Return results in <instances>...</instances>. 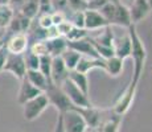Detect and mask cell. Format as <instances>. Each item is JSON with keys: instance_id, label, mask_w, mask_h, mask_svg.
I'll use <instances>...</instances> for the list:
<instances>
[{"instance_id": "obj_1", "label": "cell", "mask_w": 152, "mask_h": 132, "mask_svg": "<svg viewBox=\"0 0 152 132\" xmlns=\"http://www.w3.org/2000/svg\"><path fill=\"white\" fill-rule=\"evenodd\" d=\"M127 29H128V36H130L131 40V58H132V63H134V70L130 83L132 86L138 87V83L143 75L145 61H147V50H145L143 40L140 39V36L136 32L135 25L128 26Z\"/></svg>"}, {"instance_id": "obj_2", "label": "cell", "mask_w": 152, "mask_h": 132, "mask_svg": "<svg viewBox=\"0 0 152 132\" xmlns=\"http://www.w3.org/2000/svg\"><path fill=\"white\" fill-rule=\"evenodd\" d=\"M44 94H45L46 98H48L49 106H53L56 110L58 111V114L66 112V111H69L70 108L73 107L69 98L65 95L62 89H61L60 86H57V85L50 83Z\"/></svg>"}, {"instance_id": "obj_3", "label": "cell", "mask_w": 152, "mask_h": 132, "mask_svg": "<svg viewBox=\"0 0 152 132\" xmlns=\"http://www.w3.org/2000/svg\"><path fill=\"white\" fill-rule=\"evenodd\" d=\"M60 87L62 89V91L65 93V95L69 98L70 103L73 107H91V102L89 99V95H86L82 93L69 78H66L62 83L60 85Z\"/></svg>"}, {"instance_id": "obj_4", "label": "cell", "mask_w": 152, "mask_h": 132, "mask_svg": "<svg viewBox=\"0 0 152 132\" xmlns=\"http://www.w3.org/2000/svg\"><path fill=\"white\" fill-rule=\"evenodd\" d=\"M49 107V102L45 94H40L36 98H33L32 101L27 102L25 104H23V115L24 119L28 122H33L39 118L40 115Z\"/></svg>"}, {"instance_id": "obj_5", "label": "cell", "mask_w": 152, "mask_h": 132, "mask_svg": "<svg viewBox=\"0 0 152 132\" xmlns=\"http://www.w3.org/2000/svg\"><path fill=\"white\" fill-rule=\"evenodd\" d=\"M3 71L11 73L15 78L17 79H24L25 73H27V67L24 62V55L20 54H11L8 53V57L5 60V63L3 66Z\"/></svg>"}, {"instance_id": "obj_6", "label": "cell", "mask_w": 152, "mask_h": 132, "mask_svg": "<svg viewBox=\"0 0 152 132\" xmlns=\"http://www.w3.org/2000/svg\"><path fill=\"white\" fill-rule=\"evenodd\" d=\"M62 115V123L65 132H86L87 125L85 123L83 118L74 110L70 108L69 111L61 114Z\"/></svg>"}, {"instance_id": "obj_7", "label": "cell", "mask_w": 152, "mask_h": 132, "mask_svg": "<svg viewBox=\"0 0 152 132\" xmlns=\"http://www.w3.org/2000/svg\"><path fill=\"white\" fill-rule=\"evenodd\" d=\"M136 86H132L131 83H128V86L124 89V91L119 95V98L116 99L115 104H114V114L119 116H123L128 110H130L131 104L134 102V98H135L136 94Z\"/></svg>"}, {"instance_id": "obj_8", "label": "cell", "mask_w": 152, "mask_h": 132, "mask_svg": "<svg viewBox=\"0 0 152 132\" xmlns=\"http://www.w3.org/2000/svg\"><path fill=\"white\" fill-rule=\"evenodd\" d=\"M152 11L151 5L147 3V0H132L128 5V12H130L131 24L136 25L138 23L143 21Z\"/></svg>"}, {"instance_id": "obj_9", "label": "cell", "mask_w": 152, "mask_h": 132, "mask_svg": "<svg viewBox=\"0 0 152 132\" xmlns=\"http://www.w3.org/2000/svg\"><path fill=\"white\" fill-rule=\"evenodd\" d=\"M8 53L11 54H20L23 55L28 52L29 49V41L25 33H17V34H10L5 44Z\"/></svg>"}, {"instance_id": "obj_10", "label": "cell", "mask_w": 152, "mask_h": 132, "mask_svg": "<svg viewBox=\"0 0 152 132\" xmlns=\"http://www.w3.org/2000/svg\"><path fill=\"white\" fill-rule=\"evenodd\" d=\"M32 24V20L21 15L19 11H13V16L11 20L10 25L7 28V32L10 34H17V33H27L29 26Z\"/></svg>"}, {"instance_id": "obj_11", "label": "cell", "mask_w": 152, "mask_h": 132, "mask_svg": "<svg viewBox=\"0 0 152 132\" xmlns=\"http://www.w3.org/2000/svg\"><path fill=\"white\" fill-rule=\"evenodd\" d=\"M68 48L73 49L74 52L80 53L81 55H86V57H94V58H99L97 50L94 49L90 37L87 36L86 39L78 40V41H68Z\"/></svg>"}, {"instance_id": "obj_12", "label": "cell", "mask_w": 152, "mask_h": 132, "mask_svg": "<svg viewBox=\"0 0 152 132\" xmlns=\"http://www.w3.org/2000/svg\"><path fill=\"white\" fill-rule=\"evenodd\" d=\"M69 70L66 69L64 61L61 57H53L52 58V69H50V79L52 83L60 86L66 78H68Z\"/></svg>"}, {"instance_id": "obj_13", "label": "cell", "mask_w": 152, "mask_h": 132, "mask_svg": "<svg viewBox=\"0 0 152 132\" xmlns=\"http://www.w3.org/2000/svg\"><path fill=\"white\" fill-rule=\"evenodd\" d=\"M40 94H42V93L39 89H36L27 78H24V79H21V83H20L19 94H17V103L20 106H23L27 103V102L32 101L33 98H36Z\"/></svg>"}, {"instance_id": "obj_14", "label": "cell", "mask_w": 152, "mask_h": 132, "mask_svg": "<svg viewBox=\"0 0 152 132\" xmlns=\"http://www.w3.org/2000/svg\"><path fill=\"white\" fill-rule=\"evenodd\" d=\"M72 108H74L83 118L87 128H98L99 125H101V123H102L101 122V112H99L97 108L93 107V106L91 107H72Z\"/></svg>"}, {"instance_id": "obj_15", "label": "cell", "mask_w": 152, "mask_h": 132, "mask_svg": "<svg viewBox=\"0 0 152 132\" xmlns=\"http://www.w3.org/2000/svg\"><path fill=\"white\" fill-rule=\"evenodd\" d=\"M109 26L107 21L102 17V15L98 11L86 9L85 11V29L89 31H97V29H103Z\"/></svg>"}, {"instance_id": "obj_16", "label": "cell", "mask_w": 152, "mask_h": 132, "mask_svg": "<svg viewBox=\"0 0 152 132\" xmlns=\"http://www.w3.org/2000/svg\"><path fill=\"white\" fill-rule=\"evenodd\" d=\"M94 69L104 70V60H102V58H94V57L81 55L75 70H77L78 73H82V74H87L90 70H94Z\"/></svg>"}, {"instance_id": "obj_17", "label": "cell", "mask_w": 152, "mask_h": 132, "mask_svg": "<svg viewBox=\"0 0 152 132\" xmlns=\"http://www.w3.org/2000/svg\"><path fill=\"white\" fill-rule=\"evenodd\" d=\"M114 55L121 60H126V58H130L131 57V40L128 33L126 36L121 37V39H115L114 40Z\"/></svg>"}, {"instance_id": "obj_18", "label": "cell", "mask_w": 152, "mask_h": 132, "mask_svg": "<svg viewBox=\"0 0 152 132\" xmlns=\"http://www.w3.org/2000/svg\"><path fill=\"white\" fill-rule=\"evenodd\" d=\"M25 78H27L36 89H39L41 93H45V90L48 89V86L52 83V82L48 81V78H46L42 73H40L39 70H27Z\"/></svg>"}, {"instance_id": "obj_19", "label": "cell", "mask_w": 152, "mask_h": 132, "mask_svg": "<svg viewBox=\"0 0 152 132\" xmlns=\"http://www.w3.org/2000/svg\"><path fill=\"white\" fill-rule=\"evenodd\" d=\"M46 48H48V55L53 57H60L64 52L68 49V41L65 37H57L53 40H46Z\"/></svg>"}, {"instance_id": "obj_20", "label": "cell", "mask_w": 152, "mask_h": 132, "mask_svg": "<svg viewBox=\"0 0 152 132\" xmlns=\"http://www.w3.org/2000/svg\"><path fill=\"white\" fill-rule=\"evenodd\" d=\"M111 25H119L128 28L131 26V19H130V12H128V7H126L123 4H118L115 7V13L113 17V23Z\"/></svg>"}, {"instance_id": "obj_21", "label": "cell", "mask_w": 152, "mask_h": 132, "mask_svg": "<svg viewBox=\"0 0 152 132\" xmlns=\"http://www.w3.org/2000/svg\"><path fill=\"white\" fill-rule=\"evenodd\" d=\"M123 63H124L123 60L113 55V57L104 60V71L110 77H118L122 73V70H123Z\"/></svg>"}, {"instance_id": "obj_22", "label": "cell", "mask_w": 152, "mask_h": 132, "mask_svg": "<svg viewBox=\"0 0 152 132\" xmlns=\"http://www.w3.org/2000/svg\"><path fill=\"white\" fill-rule=\"evenodd\" d=\"M68 78L81 90V91L85 93L86 95H89V79H87L86 74L78 73L77 70H72V71H69Z\"/></svg>"}, {"instance_id": "obj_23", "label": "cell", "mask_w": 152, "mask_h": 132, "mask_svg": "<svg viewBox=\"0 0 152 132\" xmlns=\"http://www.w3.org/2000/svg\"><path fill=\"white\" fill-rule=\"evenodd\" d=\"M91 40L94 41L95 44L101 45V46H107V48H113V45H114V40H115V37H114L113 29H111V26L109 25V26H106V28L102 29V32L98 34V36L91 37Z\"/></svg>"}, {"instance_id": "obj_24", "label": "cell", "mask_w": 152, "mask_h": 132, "mask_svg": "<svg viewBox=\"0 0 152 132\" xmlns=\"http://www.w3.org/2000/svg\"><path fill=\"white\" fill-rule=\"evenodd\" d=\"M60 57H61V60L64 61V63H65L66 69H68L69 71H72V70H75V67H77V63L81 58V54L77 52H74L73 49L68 48Z\"/></svg>"}, {"instance_id": "obj_25", "label": "cell", "mask_w": 152, "mask_h": 132, "mask_svg": "<svg viewBox=\"0 0 152 132\" xmlns=\"http://www.w3.org/2000/svg\"><path fill=\"white\" fill-rule=\"evenodd\" d=\"M19 12L28 17L29 20H34L39 15V0H27Z\"/></svg>"}, {"instance_id": "obj_26", "label": "cell", "mask_w": 152, "mask_h": 132, "mask_svg": "<svg viewBox=\"0 0 152 132\" xmlns=\"http://www.w3.org/2000/svg\"><path fill=\"white\" fill-rule=\"evenodd\" d=\"M121 122H122V116L114 114L113 118H110V119H107L106 122L101 123V125L98 127L99 132H118Z\"/></svg>"}, {"instance_id": "obj_27", "label": "cell", "mask_w": 152, "mask_h": 132, "mask_svg": "<svg viewBox=\"0 0 152 132\" xmlns=\"http://www.w3.org/2000/svg\"><path fill=\"white\" fill-rule=\"evenodd\" d=\"M13 16V9L10 5H3L0 7V31H7L11 20Z\"/></svg>"}, {"instance_id": "obj_28", "label": "cell", "mask_w": 152, "mask_h": 132, "mask_svg": "<svg viewBox=\"0 0 152 132\" xmlns=\"http://www.w3.org/2000/svg\"><path fill=\"white\" fill-rule=\"evenodd\" d=\"M50 69H52V57L50 55H42L40 57V65H39V71L42 73L48 81L52 82L50 79Z\"/></svg>"}, {"instance_id": "obj_29", "label": "cell", "mask_w": 152, "mask_h": 132, "mask_svg": "<svg viewBox=\"0 0 152 132\" xmlns=\"http://www.w3.org/2000/svg\"><path fill=\"white\" fill-rule=\"evenodd\" d=\"M24 62H25V67L27 70H39V65H40V57L34 55L33 53L27 52L24 53Z\"/></svg>"}, {"instance_id": "obj_30", "label": "cell", "mask_w": 152, "mask_h": 132, "mask_svg": "<svg viewBox=\"0 0 152 132\" xmlns=\"http://www.w3.org/2000/svg\"><path fill=\"white\" fill-rule=\"evenodd\" d=\"M31 53H33L37 57H42V55H48V48H46V42L45 41H37L29 45L28 49Z\"/></svg>"}, {"instance_id": "obj_31", "label": "cell", "mask_w": 152, "mask_h": 132, "mask_svg": "<svg viewBox=\"0 0 152 132\" xmlns=\"http://www.w3.org/2000/svg\"><path fill=\"white\" fill-rule=\"evenodd\" d=\"M89 36V32L83 28H75L73 26L72 31L68 33V36L65 37L66 41H78V40H82V39H86Z\"/></svg>"}, {"instance_id": "obj_32", "label": "cell", "mask_w": 152, "mask_h": 132, "mask_svg": "<svg viewBox=\"0 0 152 132\" xmlns=\"http://www.w3.org/2000/svg\"><path fill=\"white\" fill-rule=\"evenodd\" d=\"M115 7H116V5L111 4V3H107V4H104L103 7L98 11V12L102 15V17H103V19L107 21V24H109L110 26H111V23H113L114 13H115Z\"/></svg>"}, {"instance_id": "obj_33", "label": "cell", "mask_w": 152, "mask_h": 132, "mask_svg": "<svg viewBox=\"0 0 152 132\" xmlns=\"http://www.w3.org/2000/svg\"><path fill=\"white\" fill-rule=\"evenodd\" d=\"M70 23L75 28H83L85 29V11H77L73 12L70 16Z\"/></svg>"}, {"instance_id": "obj_34", "label": "cell", "mask_w": 152, "mask_h": 132, "mask_svg": "<svg viewBox=\"0 0 152 132\" xmlns=\"http://www.w3.org/2000/svg\"><path fill=\"white\" fill-rule=\"evenodd\" d=\"M50 13H53L52 0H39V15H50Z\"/></svg>"}, {"instance_id": "obj_35", "label": "cell", "mask_w": 152, "mask_h": 132, "mask_svg": "<svg viewBox=\"0 0 152 132\" xmlns=\"http://www.w3.org/2000/svg\"><path fill=\"white\" fill-rule=\"evenodd\" d=\"M68 8H70L73 12H77V11H86L87 5L85 0H68Z\"/></svg>"}, {"instance_id": "obj_36", "label": "cell", "mask_w": 152, "mask_h": 132, "mask_svg": "<svg viewBox=\"0 0 152 132\" xmlns=\"http://www.w3.org/2000/svg\"><path fill=\"white\" fill-rule=\"evenodd\" d=\"M50 15H52V13H50ZM50 15H39V16L36 17V19H37V25H39L40 28H42V29L50 28V26L53 25Z\"/></svg>"}, {"instance_id": "obj_37", "label": "cell", "mask_w": 152, "mask_h": 132, "mask_svg": "<svg viewBox=\"0 0 152 132\" xmlns=\"http://www.w3.org/2000/svg\"><path fill=\"white\" fill-rule=\"evenodd\" d=\"M72 28H73V25L69 20H66V21H64V23H61V24L57 25V31H58V33H60L61 37L68 36V33L72 31Z\"/></svg>"}, {"instance_id": "obj_38", "label": "cell", "mask_w": 152, "mask_h": 132, "mask_svg": "<svg viewBox=\"0 0 152 132\" xmlns=\"http://www.w3.org/2000/svg\"><path fill=\"white\" fill-rule=\"evenodd\" d=\"M104 4H107V0H86L87 9L99 11Z\"/></svg>"}, {"instance_id": "obj_39", "label": "cell", "mask_w": 152, "mask_h": 132, "mask_svg": "<svg viewBox=\"0 0 152 132\" xmlns=\"http://www.w3.org/2000/svg\"><path fill=\"white\" fill-rule=\"evenodd\" d=\"M53 12H64L68 9V0H52Z\"/></svg>"}, {"instance_id": "obj_40", "label": "cell", "mask_w": 152, "mask_h": 132, "mask_svg": "<svg viewBox=\"0 0 152 132\" xmlns=\"http://www.w3.org/2000/svg\"><path fill=\"white\" fill-rule=\"evenodd\" d=\"M50 16H52V23H53L54 26H57L58 24H61V23L66 21L65 12H53Z\"/></svg>"}, {"instance_id": "obj_41", "label": "cell", "mask_w": 152, "mask_h": 132, "mask_svg": "<svg viewBox=\"0 0 152 132\" xmlns=\"http://www.w3.org/2000/svg\"><path fill=\"white\" fill-rule=\"evenodd\" d=\"M57 37H61L60 33H58V31H57V26L52 25L50 28L46 29V40H53V39H57Z\"/></svg>"}, {"instance_id": "obj_42", "label": "cell", "mask_w": 152, "mask_h": 132, "mask_svg": "<svg viewBox=\"0 0 152 132\" xmlns=\"http://www.w3.org/2000/svg\"><path fill=\"white\" fill-rule=\"evenodd\" d=\"M52 132H65L64 123H62V115H61V114H58L57 115V120H56V124H54L53 131Z\"/></svg>"}, {"instance_id": "obj_43", "label": "cell", "mask_w": 152, "mask_h": 132, "mask_svg": "<svg viewBox=\"0 0 152 132\" xmlns=\"http://www.w3.org/2000/svg\"><path fill=\"white\" fill-rule=\"evenodd\" d=\"M7 57H8V50H7V48H5V45H4L3 48H0V73L3 71V66H4Z\"/></svg>"}, {"instance_id": "obj_44", "label": "cell", "mask_w": 152, "mask_h": 132, "mask_svg": "<svg viewBox=\"0 0 152 132\" xmlns=\"http://www.w3.org/2000/svg\"><path fill=\"white\" fill-rule=\"evenodd\" d=\"M27 1V0H10V7L13 11H20V8L23 7V4Z\"/></svg>"}, {"instance_id": "obj_45", "label": "cell", "mask_w": 152, "mask_h": 132, "mask_svg": "<svg viewBox=\"0 0 152 132\" xmlns=\"http://www.w3.org/2000/svg\"><path fill=\"white\" fill-rule=\"evenodd\" d=\"M7 36H8V32L7 31H0V40L5 39Z\"/></svg>"}, {"instance_id": "obj_46", "label": "cell", "mask_w": 152, "mask_h": 132, "mask_svg": "<svg viewBox=\"0 0 152 132\" xmlns=\"http://www.w3.org/2000/svg\"><path fill=\"white\" fill-rule=\"evenodd\" d=\"M107 3H111V4H114V5L122 4V3H121V0H107Z\"/></svg>"}, {"instance_id": "obj_47", "label": "cell", "mask_w": 152, "mask_h": 132, "mask_svg": "<svg viewBox=\"0 0 152 132\" xmlns=\"http://www.w3.org/2000/svg\"><path fill=\"white\" fill-rule=\"evenodd\" d=\"M131 1H132V0H121V3L123 5H126V7H128V5L131 4Z\"/></svg>"}, {"instance_id": "obj_48", "label": "cell", "mask_w": 152, "mask_h": 132, "mask_svg": "<svg viewBox=\"0 0 152 132\" xmlns=\"http://www.w3.org/2000/svg\"><path fill=\"white\" fill-rule=\"evenodd\" d=\"M3 5H10V0H0V7Z\"/></svg>"}, {"instance_id": "obj_49", "label": "cell", "mask_w": 152, "mask_h": 132, "mask_svg": "<svg viewBox=\"0 0 152 132\" xmlns=\"http://www.w3.org/2000/svg\"><path fill=\"white\" fill-rule=\"evenodd\" d=\"M147 3L151 5V8H152V0H147Z\"/></svg>"}]
</instances>
